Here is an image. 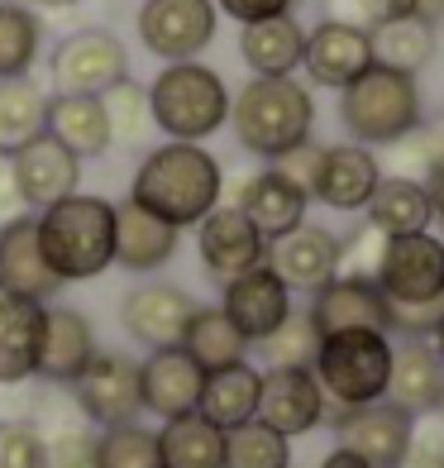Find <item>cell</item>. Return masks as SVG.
<instances>
[{"mask_svg": "<svg viewBox=\"0 0 444 468\" xmlns=\"http://www.w3.org/2000/svg\"><path fill=\"white\" fill-rule=\"evenodd\" d=\"M225 197V167L216 154H206L201 144H158L153 154L139 163L130 201L143 206L148 216L167 220L173 229L201 225Z\"/></svg>", "mask_w": 444, "mask_h": 468, "instance_id": "obj_1", "label": "cell"}, {"mask_svg": "<svg viewBox=\"0 0 444 468\" xmlns=\"http://www.w3.org/2000/svg\"><path fill=\"white\" fill-rule=\"evenodd\" d=\"M38 249L58 282H91L105 268H115V201L72 191L44 210H34Z\"/></svg>", "mask_w": 444, "mask_h": 468, "instance_id": "obj_2", "label": "cell"}, {"mask_svg": "<svg viewBox=\"0 0 444 468\" xmlns=\"http://www.w3.org/2000/svg\"><path fill=\"white\" fill-rule=\"evenodd\" d=\"M229 124L244 154L282 158L287 148L306 144L315 130V101L296 77H253L229 96Z\"/></svg>", "mask_w": 444, "mask_h": 468, "instance_id": "obj_3", "label": "cell"}, {"mask_svg": "<svg viewBox=\"0 0 444 468\" xmlns=\"http://www.w3.org/2000/svg\"><path fill=\"white\" fill-rule=\"evenodd\" d=\"M148 115L153 130H163L173 144H206L229 124V87L201 58L167 62L148 87Z\"/></svg>", "mask_w": 444, "mask_h": 468, "instance_id": "obj_4", "label": "cell"}, {"mask_svg": "<svg viewBox=\"0 0 444 468\" xmlns=\"http://www.w3.org/2000/svg\"><path fill=\"white\" fill-rule=\"evenodd\" d=\"M340 124L349 144H364V148H387L396 139H407L411 130L426 124L420 81L373 62L364 77L340 91Z\"/></svg>", "mask_w": 444, "mask_h": 468, "instance_id": "obj_5", "label": "cell"}, {"mask_svg": "<svg viewBox=\"0 0 444 468\" xmlns=\"http://www.w3.org/2000/svg\"><path fill=\"white\" fill-rule=\"evenodd\" d=\"M392 335L387 330H340L321 339L315 354V382L325 392V411H354L387 397L392 378Z\"/></svg>", "mask_w": 444, "mask_h": 468, "instance_id": "obj_6", "label": "cell"}, {"mask_svg": "<svg viewBox=\"0 0 444 468\" xmlns=\"http://www.w3.org/2000/svg\"><path fill=\"white\" fill-rule=\"evenodd\" d=\"M216 0H143L139 44L163 62H192L216 44Z\"/></svg>", "mask_w": 444, "mask_h": 468, "instance_id": "obj_7", "label": "cell"}, {"mask_svg": "<svg viewBox=\"0 0 444 468\" xmlns=\"http://www.w3.org/2000/svg\"><path fill=\"white\" fill-rule=\"evenodd\" d=\"M48 72L58 96H105L115 81L130 77V53L111 29H77L53 48Z\"/></svg>", "mask_w": 444, "mask_h": 468, "instance_id": "obj_8", "label": "cell"}, {"mask_svg": "<svg viewBox=\"0 0 444 468\" xmlns=\"http://www.w3.org/2000/svg\"><path fill=\"white\" fill-rule=\"evenodd\" d=\"M373 282L387 302H439L444 296V239L430 229L387 239Z\"/></svg>", "mask_w": 444, "mask_h": 468, "instance_id": "obj_9", "label": "cell"}, {"mask_svg": "<svg viewBox=\"0 0 444 468\" xmlns=\"http://www.w3.org/2000/svg\"><path fill=\"white\" fill-rule=\"evenodd\" d=\"M77 411L91 425L111 431V425H130L143 416V392H139V364L124 354H96L87 373L72 382Z\"/></svg>", "mask_w": 444, "mask_h": 468, "instance_id": "obj_10", "label": "cell"}, {"mask_svg": "<svg viewBox=\"0 0 444 468\" xmlns=\"http://www.w3.org/2000/svg\"><path fill=\"white\" fill-rule=\"evenodd\" d=\"M325 420L334 425L344 450H354L368 468H401L407 463L416 416H407L392 401H373V407H354V411H325Z\"/></svg>", "mask_w": 444, "mask_h": 468, "instance_id": "obj_11", "label": "cell"}, {"mask_svg": "<svg viewBox=\"0 0 444 468\" xmlns=\"http://www.w3.org/2000/svg\"><path fill=\"white\" fill-rule=\"evenodd\" d=\"M196 315V296L173 282H139L120 306V325L130 339L153 354V349H182V335Z\"/></svg>", "mask_w": 444, "mask_h": 468, "instance_id": "obj_12", "label": "cell"}, {"mask_svg": "<svg viewBox=\"0 0 444 468\" xmlns=\"http://www.w3.org/2000/svg\"><path fill=\"white\" fill-rule=\"evenodd\" d=\"M301 68L315 87L344 91L349 81L373 68V34L364 25H349V19H321L315 29H306Z\"/></svg>", "mask_w": 444, "mask_h": 468, "instance_id": "obj_13", "label": "cell"}, {"mask_svg": "<svg viewBox=\"0 0 444 468\" xmlns=\"http://www.w3.org/2000/svg\"><path fill=\"white\" fill-rule=\"evenodd\" d=\"M268 431H278L287 440L311 435L325 420V392L315 382L311 368H268L259 382V416Z\"/></svg>", "mask_w": 444, "mask_h": 468, "instance_id": "obj_14", "label": "cell"}, {"mask_svg": "<svg viewBox=\"0 0 444 468\" xmlns=\"http://www.w3.org/2000/svg\"><path fill=\"white\" fill-rule=\"evenodd\" d=\"M196 253H201V268L225 287V282H235L239 272L268 263V239L239 216L235 206H216L196 225Z\"/></svg>", "mask_w": 444, "mask_h": 468, "instance_id": "obj_15", "label": "cell"}, {"mask_svg": "<svg viewBox=\"0 0 444 468\" xmlns=\"http://www.w3.org/2000/svg\"><path fill=\"white\" fill-rule=\"evenodd\" d=\"M268 268L291 292H321L330 278H340V234L301 220L282 239H268Z\"/></svg>", "mask_w": 444, "mask_h": 468, "instance_id": "obj_16", "label": "cell"}, {"mask_svg": "<svg viewBox=\"0 0 444 468\" xmlns=\"http://www.w3.org/2000/svg\"><path fill=\"white\" fill-rule=\"evenodd\" d=\"M10 173H15V191L19 201L44 210L62 197H72L77 182H81V158L72 154V148H62L48 130L29 139L25 148H15L10 154Z\"/></svg>", "mask_w": 444, "mask_h": 468, "instance_id": "obj_17", "label": "cell"}, {"mask_svg": "<svg viewBox=\"0 0 444 468\" xmlns=\"http://www.w3.org/2000/svg\"><path fill=\"white\" fill-rule=\"evenodd\" d=\"M58 292H62V282H58V272L44 263L34 216L5 220L0 225V296H19V302L48 306Z\"/></svg>", "mask_w": 444, "mask_h": 468, "instance_id": "obj_18", "label": "cell"}, {"mask_svg": "<svg viewBox=\"0 0 444 468\" xmlns=\"http://www.w3.org/2000/svg\"><path fill=\"white\" fill-rule=\"evenodd\" d=\"M220 311L235 321V330L248 339V345H259V339H268L291 315V287L268 263H259V268L239 272L235 282H225Z\"/></svg>", "mask_w": 444, "mask_h": 468, "instance_id": "obj_19", "label": "cell"}, {"mask_svg": "<svg viewBox=\"0 0 444 468\" xmlns=\"http://www.w3.org/2000/svg\"><path fill=\"white\" fill-rule=\"evenodd\" d=\"M96 354H100L96 349V325L87 321V315H81L77 306H44V335H38L34 378L72 388Z\"/></svg>", "mask_w": 444, "mask_h": 468, "instance_id": "obj_20", "label": "cell"}, {"mask_svg": "<svg viewBox=\"0 0 444 468\" xmlns=\"http://www.w3.org/2000/svg\"><path fill=\"white\" fill-rule=\"evenodd\" d=\"M383 163H377L373 148L364 144H330L325 158H321V177H315V191L311 201H321L330 210H340V216H358L368 201L377 182H383Z\"/></svg>", "mask_w": 444, "mask_h": 468, "instance_id": "obj_21", "label": "cell"}, {"mask_svg": "<svg viewBox=\"0 0 444 468\" xmlns=\"http://www.w3.org/2000/svg\"><path fill=\"white\" fill-rule=\"evenodd\" d=\"M206 388V373L192 364L186 349H153L139 364V392H143V411H153L158 420H177L192 416Z\"/></svg>", "mask_w": 444, "mask_h": 468, "instance_id": "obj_22", "label": "cell"}, {"mask_svg": "<svg viewBox=\"0 0 444 468\" xmlns=\"http://www.w3.org/2000/svg\"><path fill=\"white\" fill-rule=\"evenodd\" d=\"M311 321L321 335L387 330V296L373 278H330L321 292H311Z\"/></svg>", "mask_w": 444, "mask_h": 468, "instance_id": "obj_23", "label": "cell"}, {"mask_svg": "<svg viewBox=\"0 0 444 468\" xmlns=\"http://www.w3.org/2000/svg\"><path fill=\"white\" fill-rule=\"evenodd\" d=\"M177 244H182V229H173L167 220L148 216L143 206L134 201H120L115 206V263L124 272H158L177 259Z\"/></svg>", "mask_w": 444, "mask_h": 468, "instance_id": "obj_24", "label": "cell"}, {"mask_svg": "<svg viewBox=\"0 0 444 468\" xmlns=\"http://www.w3.org/2000/svg\"><path fill=\"white\" fill-rule=\"evenodd\" d=\"M235 210L263 234V239H282L287 229H296L311 210V197L296 191L287 177H278L272 167L244 177V186L235 191Z\"/></svg>", "mask_w": 444, "mask_h": 468, "instance_id": "obj_25", "label": "cell"}, {"mask_svg": "<svg viewBox=\"0 0 444 468\" xmlns=\"http://www.w3.org/2000/svg\"><path fill=\"white\" fill-rule=\"evenodd\" d=\"M392 407L407 416H430L444 401V364L430 349V339H407L401 349H392V378H387V397Z\"/></svg>", "mask_w": 444, "mask_h": 468, "instance_id": "obj_26", "label": "cell"}, {"mask_svg": "<svg viewBox=\"0 0 444 468\" xmlns=\"http://www.w3.org/2000/svg\"><path fill=\"white\" fill-rule=\"evenodd\" d=\"M301 53H306V29L296 25V15L239 25V58L253 77H291L301 68Z\"/></svg>", "mask_w": 444, "mask_h": 468, "instance_id": "obj_27", "label": "cell"}, {"mask_svg": "<svg viewBox=\"0 0 444 468\" xmlns=\"http://www.w3.org/2000/svg\"><path fill=\"white\" fill-rule=\"evenodd\" d=\"M38 335H44V306L19 302V296H0V388L34 378Z\"/></svg>", "mask_w": 444, "mask_h": 468, "instance_id": "obj_28", "label": "cell"}, {"mask_svg": "<svg viewBox=\"0 0 444 468\" xmlns=\"http://www.w3.org/2000/svg\"><path fill=\"white\" fill-rule=\"evenodd\" d=\"M48 134L87 163L111 148V120L100 96H48Z\"/></svg>", "mask_w": 444, "mask_h": 468, "instance_id": "obj_29", "label": "cell"}, {"mask_svg": "<svg viewBox=\"0 0 444 468\" xmlns=\"http://www.w3.org/2000/svg\"><path fill=\"white\" fill-rule=\"evenodd\" d=\"M259 382L263 373L253 364H235V368H220V373H206V388L196 411L220 425V431H235V425H248L259 416Z\"/></svg>", "mask_w": 444, "mask_h": 468, "instance_id": "obj_30", "label": "cell"}, {"mask_svg": "<svg viewBox=\"0 0 444 468\" xmlns=\"http://www.w3.org/2000/svg\"><path fill=\"white\" fill-rule=\"evenodd\" d=\"M364 216L377 234H387V239H396V234H420V229L435 225L430 197L416 177H383L373 191V201L364 206Z\"/></svg>", "mask_w": 444, "mask_h": 468, "instance_id": "obj_31", "label": "cell"}, {"mask_svg": "<svg viewBox=\"0 0 444 468\" xmlns=\"http://www.w3.org/2000/svg\"><path fill=\"white\" fill-rule=\"evenodd\" d=\"M182 349L192 354V364L201 373H220V368H235V364H248V339L235 330V321L220 311V306H196L192 325L182 335Z\"/></svg>", "mask_w": 444, "mask_h": 468, "instance_id": "obj_32", "label": "cell"}, {"mask_svg": "<svg viewBox=\"0 0 444 468\" xmlns=\"http://www.w3.org/2000/svg\"><path fill=\"white\" fill-rule=\"evenodd\" d=\"M158 459H163V468H225V431L210 425L201 411L163 420Z\"/></svg>", "mask_w": 444, "mask_h": 468, "instance_id": "obj_33", "label": "cell"}, {"mask_svg": "<svg viewBox=\"0 0 444 468\" xmlns=\"http://www.w3.org/2000/svg\"><path fill=\"white\" fill-rule=\"evenodd\" d=\"M368 34H373V62L377 68L420 77V68H430V58H435V29L420 25L416 15L387 19V25H377Z\"/></svg>", "mask_w": 444, "mask_h": 468, "instance_id": "obj_34", "label": "cell"}, {"mask_svg": "<svg viewBox=\"0 0 444 468\" xmlns=\"http://www.w3.org/2000/svg\"><path fill=\"white\" fill-rule=\"evenodd\" d=\"M44 130H48V96L29 77L0 81V154L10 158L15 148H25Z\"/></svg>", "mask_w": 444, "mask_h": 468, "instance_id": "obj_35", "label": "cell"}, {"mask_svg": "<svg viewBox=\"0 0 444 468\" xmlns=\"http://www.w3.org/2000/svg\"><path fill=\"white\" fill-rule=\"evenodd\" d=\"M38 48H44V25L34 5L0 0V81H19L34 72Z\"/></svg>", "mask_w": 444, "mask_h": 468, "instance_id": "obj_36", "label": "cell"}, {"mask_svg": "<svg viewBox=\"0 0 444 468\" xmlns=\"http://www.w3.org/2000/svg\"><path fill=\"white\" fill-rule=\"evenodd\" d=\"M225 468H291V440L248 420L225 431Z\"/></svg>", "mask_w": 444, "mask_h": 468, "instance_id": "obj_37", "label": "cell"}, {"mask_svg": "<svg viewBox=\"0 0 444 468\" xmlns=\"http://www.w3.org/2000/svg\"><path fill=\"white\" fill-rule=\"evenodd\" d=\"M321 330H315V321H311V311H296L291 306V315L272 330L268 339H259V349H263V358H268V368H311L315 364V354H321Z\"/></svg>", "mask_w": 444, "mask_h": 468, "instance_id": "obj_38", "label": "cell"}, {"mask_svg": "<svg viewBox=\"0 0 444 468\" xmlns=\"http://www.w3.org/2000/svg\"><path fill=\"white\" fill-rule=\"evenodd\" d=\"M96 454H100V468H163L158 431H148L139 420L111 425L105 435H96Z\"/></svg>", "mask_w": 444, "mask_h": 468, "instance_id": "obj_39", "label": "cell"}, {"mask_svg": "<svg viewBox=\"0 0 444 468\" xmlns=\"http://www.w3.org/2000/svg\"><path fill=\"white\" fill-rule=\"evenodd\" d=\"M100 105H105V120H111V144H139L148 134V124H153V115H148V87H139L134 77L115 81L100 96Z\"/></svg>", "mask_w": 444, "mask_h": 468, "instance_id": "obj_40", "label": "cell"}, {"mask_svg": "<svg viewBox=\"0 0 444 468\" xmlns=\"http://www.w3.org/2000/svg\"><path fill=\"white\" fill-rule=\"evenodd\" d=\"M0 468H48V435L34 420L0 425Z\"/></svg>", "mask_w": 444, "mask_h": 468, "instance_id": "obj_41", "label": "cell"}, {"mask_svg": "<svg viewBox=\"0 0 444 468\" xmlns=\"http://www.w3.org/2000/svg\"><path fill=\"white\" fill-rule=\"evenodd\" d=\"M439 154H444V130H426V124H420V130H411L407 139L387 144V163L396 167L392 177H416L420 182V173H426Z\"/></svg>", "mask_w": 444, "mask_h": 468, "instance_id": "obj_42", "label": "cell"}, {"mask_svg": "<svg viewBox=\"0 0 444 468\" xmlns=\"http://www.w3.org/2000/svg\"><path fill=\"white\" fill-rule=\"evenodd\" d=\"M383 249H387V234H377L364 220V225L349 234V239H340V278H377Z\"/></svg>", "mask_w": 444, "mask_h": 468, "instance_id": "obj_43", "label": "cell"}, {"mask_svg": "<svg viewBox=\"0 0 444 468\" xmlns=\"http://www.w3.org/2000/svg\"><path fill=\"white\" fill-rule=\"evenodd\" d=\"M321 158H325V144H315V139H306V144H296V148H287L282 158H272V173L278 177H287L296 191H315V177H321Z\"/></svg>", "mask_w": 444, "mask_h": 468, "instance_id": "obj_44", "label": "cell"}, {"mask_svg": "<svg viewBox=\"0 0 444 468\" xmlns=\"http://www.w3.org/2000/svg\"><path fill=\"white\" fill-rule=\"evenodd\" d=\"M48 468H100V454H96V435L72 425L62 431L53 444H48Z\"/></svg>", "mask_w": 444, "mask_h": 468, "instance_id": "obj_45", "label": "cell"}, {"mask_svg": "<svg viewBox=\"0 0 444 468\" xmlns=\"http://www.w3.org/2000/svg\"><path fill=\"white\" fill-rule=\"evenodd\" d=\"M334 19H349V25H364V29H377L387 19H401L411 15V0H334Z\"/></svg>", "mask_w": 444, "mask_h": 468, "instance_id": "obj_46", "label": "cell"}, {"mask_svg": "<svg viewBox=\"0 0 444 468\" xmlns=\"http://www.w3.org/2000/svg\"><path fill=\"white\" fill-rule=\"evenodd\" d=\"M301 0H216V10L229 15L235 25H259V19H278V15H291Z\"/></svg>", "mask_w": 444, "mask_h": 468, "instance_id": "obj_47", "label": "cell"}, {"mask_svg": "<svg viewBox=\"0 0 444 468\" xmlns=\"http://www.w3.org/2000/svg\"><path fill=\"white\" fill-rule=\"evenodd\" d=\"M19 206H25V201H19V191H15L10 158L0 154V225H5V220H15V216H19Z\"/></svg>", "mask_w": 444, "mask_h": 468, "instance_id": "obj_48", "label": "cell"}, {"mask_svg": "<svg viewBox=\"0 0 444 468\" xmlns=\"http://www.w3.org/2000/svg\"><path fill=\"white\" fill-rule=\"evenodd\" d=\"M420 186H426V197H430V210H435V220H444V154L420 173Z\"/></svg>", "mask_w": 444, "mask_h": 468, "instance_id": "obj_49", "label": "cell"}, {"mask_svg": "<svg viewBox=\"0 0 444 468\" xmlns=\"http://www.w3.org/2000/svg\"><path fill=\"white\" fill-rule=\"evenodd\" d=\"M411 15L435 29V25H444V0H411Z\"/></svg>", "mask_w": 444, "mask_h": 468, "instance_id": "obj_50", "label": "cell"}, {"mask_svg": "<svg viewBox=\"0 0 444 468\" xmlns=\"http://www.w3.org/2000/svg\"><path fill=\"white\" fill-rule=\"evenodd\" d=\"M321 468H368L364 459H358L354 450H344V444H334V450L321 459Z\"/></svg>", "mask_w": 444, "mask_h": 468, "instance_id": "obj_51", "label": "cell"}, {"mask_svg": "<svg viewBox=\"0 0 444 468\" xmlns=\"http://www.w3.org/2000/svg\"><path fill=\"white\" fill-rule=\"evenodd\" d=\"M401 468H444V459H430V454H407Z\"/></svg>", "mask_w": 444, "mask_h": 468, "instance_id": "obj_52", "label": "cell"}, {"mask_svg": "<svg viewBox=\"0 0 444 468\" xmlns=\"http://www.w3.org/2000/svg\"><path fill=\"white\" fill-rule=\"evenodd\" d=\"M19 5H38V10H62V5H77V0H19Z\"/></svg>", "mask_w": 444, "mask_h": 468, "instance_id": "obj_53", "label": "cell"}, {"mask_svg": "<svg viewBox=\"0 0 444 468\" xmlns=\"http://www.w3.org/2000/svg\"><path fill=\"white\" fill-rule=\"evenodd\" d=\"M430 349L439 354V364H444V315H439V325H435V335H430Z\"/></svg>", "mask_w": 444, "mask_h": 468, "instance_id": "obj_54", "label": "cell"}, {"mask_svg": "<svg viewBox=\"0 0 444 468\" xmlns=\"http://www.w3.org/2000/svg\"><path fill=\"white\" fill-rule=\"evenodd\" d=\"M439 420H444V401H439Z\"/></svg>", "mask_w": 444, "mask_h": 468, "instance_id": "obj_55", "label": "cell"}, {"mask_svg": "<svg viewBox=\"0 0 444 468\" xmlns=\"http://www.w3.org/2000/svg\"><path fill=\"white\" fill-rule=\"evenodd\" d=\"M439 225H444V220H439Z\"/></svg>", "mask_w": 444, "mask_h": 468, "instance_id": "obj_56", "label": "cell"}]
</instances>
